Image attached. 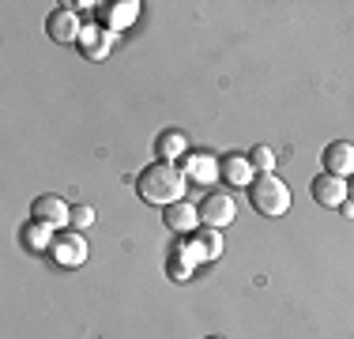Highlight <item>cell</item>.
Wrapping results in <instances>:
<instances>
[{
  "label": "cell",
  "mask_w": 354,
  "mask_h": 339,
  "mask_svg": "<svg viewBox=\"0 0 354 339\" xmlns=\"http://www.w3.org/2000/svg\"><path fill=\"white\" fill-rule=\"evenodd\" d=\"M234 219H238V200L230 196V192L215 189L207 192L204 203H200V223L204 226H215V230H223V226H230Z\"/></svg>",
  "instance_id": "3"
},
{
  "label": "cell",
  "mask_w": 354,
  "mask_h": 339,
  "mask_svg": "<svg viewBox=\"0 0 354 339\" xmlns=\"http://www.w3.org/2000/svg\"><path fill=\"white\" fill-rule=\"evenodd\" d=\"M192 271H196V260H192V253H189V245H174V253H170V260H166V275L177 279V283H185V279H192Z\"/></svg>",
  "instance_id": "17"
},
{
  "label": "cell",
  "mask_w": 354,
  "mask_h": 339,
  "mask_svg": "<svg viewBox=\"0 0 354 339\" xmlns=\"http://www.w3.org/2000/svg\"><path fill=\"white\" fill-rule=\"evenodd\" d=\"M185 245H189L196 264H212V260L223 257V230H215V226H196Z\"/></svg>",
  "instance_id": "6"
},
{
  "label": "cell",
  "mask_w": 354,
  "mask_h": 339,
  "mask_svg": "<svg viewBox=\"0 0 354 339\" xmlns=\"http://www.w3.org/2000/svg\"><path fill=\"white\" fill-rule=\"evenodd\" d=\"M249 203L264 219H283L286 211H290V189H286V181L275 174H257L249 185Z\"/></svg>",
  "instance_id": "2"
},
{
  "label": "cell",
  "mask_w": 354,
  "mask_h": 339,
  "mask_svg": "<svg viewBox=\"0 0 354 339\" xmlns=\"http://www.w3.org/2000/svg\"><path fill=\"white\" fill-rule=\"evenodd\" d=\"M320 163H324V174H335V177H343V181H351L354 177V143H347V140L328 143Z\"/></svg>",
  "instance_id": "10"
},
{
  "label": "cell",
  "mask_w": 354,
  "mask_h": 339,
  "mask_svg": "<svg viewBox=\"0 0 354 339\" xmlns=\"http://www.w3.org/2000/svg\"><path fill=\"white\" fill-rule=\"evenodd\" d=\"M347 196L354 200V177H351V181H347Z\"/></svg>",
  "instance_id": "21"
},
{
  "label": "cell",
  "mask_w": 354,
  "mask_h": 339,
  "mask_svg": "<svg viewBox=\"0 0 354 339\" xmlns=\"http://www.w3.org/2000/svg\"><path fill=\"white\" fill-rule=\"evenodd\" d=\"M189 155V140L181 129H162L155 136V158L158 163H181Z\"/></svg>",
  "instance_id": "14"
},
{
  "label": "cell",
  "mask_w": 354,
  "mask_h": 339,
  "mask_svg": "<svg viewBox=\"0 0 354 339\" xmlns=\"http://www.w3.org/2000/svg\"><path fill=\"white\" fill-rule=\"evenodd\" d=\"M46 34L53 42H80V34H83V27H80V15L72 12V8H53L49 12V19H46Z\"/></svg>",
  "instance_id": "12"
},
{
  "label": "cell",
  "mask_w": 354,
  "mask_h": 339,
  "mask_svg": "<svg viewBox=\"0 0 354 339\" xmlns=\"http://www.w3.org/2000/svg\"><path fill=\"white\" fill-rule=\"evenodd\" d=\"M181 174L189 185H212L218 181V155H207V151H189V155L181 158Z\"/></svg>",
  "instance_id": "4"
},
{
  "label": "cell",
  "mask_w": 354,
  "mask_h": 339,
  "mask_svg": "<svg viewBox=\"0 0 354 339\" xmlns=\"http://www.w3.org/2000/svg\"><path fill=\"white\" fill-rule=\"evenodd\" d=\"M53 237H57V230L46 223H38V219H27V223L19 226V245L27 253H49L53 249Z\"/></svg>",
  "instance_id": "15"
},
{
  "label": "cell",
  "mask_w": 354,
  "mask_h": 339,
  "mask_svg": "<svg viewBox=\"0 0 354 339\" xmlns=\"http://www.w3.org/2000/svg\"><path fill=\"white\" fill-rule=\"evenodd\" d=\"M309 196H313L320 208H335V211H339V203L347 200V181H343V177H335V174H324V170H320L313 181H309Z\"/></svg>",
  "instance_id": "8"
},
{
  "label": "cell",
  "mask_w": 354,
  "mask_h": 339,
  "mask_svg": "<svg viewBox=\"0 0 354 339\" xmlns=\"http://www.w3.org/2000/svg\"><path fill=\"white\" fill-rule=\"evenodd\" d=\"M49 253H53V260L61 268H80L83 260H87V241H83L80 230H57Z\"/></svg>",
  "instance_id": "5"
},
{
  "label": "cell",
  "mask_w": 354,
  "mask_h": 339,
  "mask_svg": "<svg viewBox=\"0 0 354 339\" xmlns=\"http://www.w3.org/2000/svg\"><path fill=\"white\" fill-rule=\"evenodd\" d=\"M95 223V208H91V203H75L72 208V230H87V226Z\"/></svg>",
  "instance_id": "19"
},
{
  "label": "cell",
  "mask_w": 354,
  "mask_h": 339,
  "mask_svg": "<svg viewBox=\"0 0 354 339\" xmlns=\"http://www.w3.org/2000/svg\"><path fill=\"white\" fill-rule=\"evenodd\" d=\"M30 219H38V223L53 226V230H64V226H72V208L64 203L61 196H53V192H46V196H38L30 203Z\"/></svg>",
  "instance_id": "7"
},
{
  "label": "cell",
  "mask_w": 354,
  "mask_h": 339,
  "mask_svg": "<svg viewBox=\"0 0 354 339\" xmlns=\"http://www.w3.org/2000/svg\"><path fill=\"white\" fill-rule=\"evenodd\" d=\"M339 215H343V219H354V200H351V196L339 203Z\"/></svg>",
  "instance_id": "20"
},
{
  "label": "cell",
  "mask_w": 354,
  "mask_h": 339,
  "mask_svg": "<svg viewBox=\"0 0 354 339\" xmlns=\"http://www.w3.org/2000/svg\"><path fill=\"white\" fill-rule=\"evenodd\" d=\"M249 163L257 174H275V151L264 147V143H257V147L249 151Z\"/></svg>",
  "instance_id": "18"
},
{
  "label": "cell",
  "mask_w": 354,
  "mask_h": 339,
  "mask_svg": "<svg viewBox=\"0 0 354 339\" xmlns=\"http://www.w3.org/2000/svg\"><path fill=\"white\" fill-rule=\"evenodd\" d=\"M136 15H140V4H136V0H124V4H106V8H102V27H106L109 34H117V30L129 27Z\"/></svg>",
  "instance_id": "16"
},
{
  "label": "cell",
  "mask_w": 354,
  "mask_h": 339,
  "mask_svg": "<svg viewBox=\"0 0 354 339\" xmlns=\"http://www.w3.org/2000/svg\"><path fill=\"white\" fill-rule=\"evenodd\" d=\"M162 223L170 226L174 234H192L196 226H204L200 223V208L192 200H177L170 208H162Z\"/></svg>",
  "instance_id": "13"
},
{
  "label": "cell",
  "mask_w": 354,
  "mask_h": 339,
  "mask_svg": "<svg viewBox=\"0 0 354 339\" xmlns=\"http://www.w3.org/2000/svg\"><path fill=\"white\" fill-rule=\"evenodd\" d=\"M185 189H189V181H185V174H181L177 163H158L155 158V163L143 166L140 177H136L140 200L158 203V208H170V203L185 200Z\"/></svg>",
  "instance_id": "1"
},
{
  "label": "cell",
  "mask_w": 354,
  "mask_h": 339,
  "mask_svg": "<svg viewBox=\"0 0 354 339\" xmlns=\"http://www.w3.org/2000/svg\"><path fill=\"white\" fill-rule=\"evenodd\" d=\"M207 339H223V336H207Z\"/></svg>",
  "instance_id": "22"
},
{
  "label": "cell",
  "mask_w": 354,
  "mask_h": 339,
  "mask_svg": "<svg viewBox=\"0 0 354 339\" xmlns=\"http://www.w3.org/2000/svg\"><path fill=\"white\" fill-rule=\"evenodd\" d=\"M252 177H257V170H252L249 155H238V151H230V155L218 158V181H226L230 189H249Z\"/></svg>",
  "instance_id": "9"
},
{
  "label": "cell",
  "mask_w": 354,
  "mask_h": 339,
  "mask_svg": "<svg viewBox=\"0 0 354 339\" xmlns=\"http://www.w3.org/2000/svg\"><path fill=\"white\" fill-rule=\"evenodd\" d=\"M75 46H80V53L87 57V61H106L109 49H113V34H109L102 23H87Z\"/></svg>",
  "instance_id": "11"
}]
</instances>
